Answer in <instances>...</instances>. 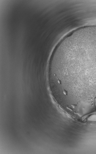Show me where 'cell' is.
<instances>
[{
  "label": "cell",
  "instance_id": "6da1fadb",
  "mask_svg": "<svg viewBox=\"0 0 96 154\" xmlns=\"http://www.w3.org/2000/svg\"><path fill=\"white\" fill-rule=\"evenodd\" d=\"M48 78L52 91L72 105L96 99V31H76L54 49Z\"/></svg>",
  "mask_w": 96,
  "mask_h": 154
},
{
  "label": "cell",
  "instance_id": "7a4b0ae2",
  "mask_svg": "<svg viewBox=\"0 0 96 154\" xmlns=\"http://www.w3.org/2000/svg\"><path fill=\"white\" fill-rule=\"evenodd\" d=\"M92 121H96V115L93 116L89 118Z\"/></svg>",
  "mask_w": 96,
  "mask_h": 154
}]
</instances>
